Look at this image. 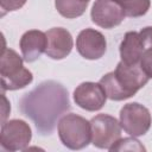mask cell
I'll return each instance as SVG.
<instances>
[{
	"label": "cell",
	"instance_id": "6da1fadb",
	"mask_svg": "<svg viewBox=\"0 0 152 152\" xmlns=\"http://www.w3.org/2000/svg\"><path fill=\"white\" fill-rule=\"evenodd\" d=\"M19 109L34 124L42 135H50L63 114L70 109L68 90L59 82L44 81L23 95Z\"/></svg>",
	"mask_w": 152,
	"mask_h": 152
},
{
	"label": "cell",
	"instance_id": "7a4b0ae2",
	"mask_svg": "<svg viewBox=\"0 0 152 152\" xmlns=\"http://www.w3.org/2000/svg\"><path fill=\"white\" fill-rule=\"evenodd\" d=\"M148 80L150 77L144 71L140 63L131 64L121 61L116 65V69L106 74L99 83L102 86L108 99L122 101L135 95Z\"/></svg>",
	"mask_w": 152,
	"mask_h": 152
},
{
	"label": "cell",
	"instance_id": "3957f363",
	"mask_svg": "<svg viewBox=\"0 0 152 152\" xmlns=\"http://www.w3.org/2000/svg\"><path fill=\"white\" fill-rule=\"evenodd\" d=\"M23 59L14 50L2 48L0 58L1 90H17L26 87L33 80L32 72L24 68Z\"/></svg>",
	"mask_w": 152,
	"mask_h": 152
},
{
	"label": "cell",
	"instance_id": "277c9868",
	"mask_svg": "<svg viewBox=\"0 0 152 152\" xmlns=\"http://www.w3.org/2000/svg\"><path fill=\"white\" fill-rule=\"evenodd\" d=\"M58 135L64 146L70 150H81L91 141L90 122L76 114H66L58 122Z\"/></svg>",
	"mask_w": 152,
	"mask_h": 152
},
{
	"label": "cell",
	"instance_id": "5b68a950",
	"mask_svg": "<svg viewBox=\"0 0 152 152\" xmlns=\"http://www.w3.org/2000/svg\"><path fill=\"white\" fill-rule=\"evenodd\" d=\"M91 142L99 148L109 150L121 138V125L114 116L99 114L90 120Z\"/></svg>",
	"mask_w": 152,
	"mask_h": 152
},
{
	"label": "cell",
	"instance_id": "8992f818",
	"mask_svg": "<svg viewBox=\"0 0 152 152\" xmlns=\"http://www.w3.org/2000/svg\"><path fill=\"white\" fill-rule=\"evenodd\" d=\"M152 124L150 110L138 102L125 104L120 110V125L132 137H140L148 132Z\"/></svg>",
	"mask_w": 152,
	"mask_h": 152
},
{
	"label": "cell",
	"instance_id": "52a82bcc",
	"mask_svg": "<svg viewBox=\"0 0 152 152\" xmlns=\"http://www.w3.org/2000/svg\"><path fill=\"white\" fill-rule=\"evenodd\" d=\"M32 132L24 120H10L4 122L0 133V145L6 151L25 150L30 144Z\"/></svg>",
	"mask_w": 152,
	"mask_h": 152
},
{
	"label": "cell",
	"instance_id": "ba28073f",
	"mask_svg": "<svg viewBox=\"0 0 152 152\" xmlns=\"http://www.w3.org/2000/svg\"><path fill=\"white\" fill-rule=\"evenodd\" d=\"M90 15L93 23L103 28H112L120 25L126 17L120 5L114 0H96Z\"/></svg>",
	"mask_w": 152,
	"mask_h": 152
},
{
	"label": "cell",
	"instance_id": "9c48e42d",
	"mask_svg": "<svg viewBox=\"0 0 152 152\" xmlns=\"http://www.w3.org/2000/svg\"><path fill=\"white\" fill-rule=\"evenodd\" d=\"M107 95L100 83L83 82L74 91V101L88 112L100 110L106 103Z\"/></svg>",
	"mask_w": 152,
	"mask_h": 152
},
{
	"label": "cell",
	"instance_id": "30bf717a",
	"mask_svg": "<svg viewBox=\"0 0 152 152\" xmlns=\"http://www.w3.org/2000/svg\"><path fill=\"white\" fill-rule=\"evenodd\" d=\"M107 48L104 36L93 28L82 30L76 39V49L78 53L86 59H99L101 58Z\"/></svg>",
	"mask_w": 152,
	"mask_h": 152
},
{
	"label": "cell",
	"instance_id": "8fae6325",
	"mask_svg": "<svg viewBox=\"0 0 152 152\" xmlns=\"http://www.w3.org/2000/svg\"><path fill=\"white\" fill-rule=\"evenodd\" d=\"M48 46L45 53L52 59H63L72 50V37L63 27H53L46 32Z\"/></svg>",
	"mask_w": 152,
	"mask_h": 152
},
{
	"label": "cell",
	"instance_id": "7c38bea8",
	"mask_svg": "<svg viewBox=\"0 0 152 152\" xmlns=\"http://www.w3.org/2000/svg\"><path fill=\"white\" fill-rule=\"evenodd\" d=\"M48 46L46 33L39 30H30L20 38V50L25 62L31 63L37 61Z\"/></svg>",
	"mask_w": 152,
	"mask_h": 152
},
{
	"label": "cell",
	"instance_id": "4fadbf2b",
	"mask_svg": "<svg viewBox=\"0 0 152 152\" xmlns=\"http://www.w3.org/2000/svg\"><path fill=\"white\" fill-rule=\"evenodd\" d=\"M144 51H145V45L139 32H135V31L127 32L120 44L121 61L131 64L140 63Z\"/></svg>",
	"mask_w": 152,
	"mask_h": 152
},
{
	"label": "cell",
	"instance_id": "5bb4252c",
	"mask_svg": "<svg viewBox=\"0 0 152 152\" xmlns=\"http://www.w3.org/2000/svg\"><path fill=\"white\" fill-rule=\"evenodd\" d=\"M88 4L89 1L86 0H55V6L58 13L69 19L81 17L84 13Z\"/></svg>",
	"mask_w": 152,
	"mask_h": 152
},
{
	"label": "cell",
	"instance_id": "9a60e30c",
	"mask_svg": "<svg viewBox=\"0 0 152 152\" xmlns=\"http://www.w3.org/2000/svg\"><path fill=\"white\" fill-rule=\"evenodd\" d=\"M120 5L126 17H141L151 6L150 0H114Z\"/></svg>",
	"mask_w": 152,
	"mask_h": 152
},
{
	"label": "cell",
	"instance_id": "2e32d148",
	"mask_svg": "<svg viewBox=\"0 0 152 152\" xmlns=\"http://www.w3.org/2000/svg\"><path fill=\"white\" fill-rule=\"evenodd\" d=\"M110 151H125V150H129V151H145V147L140 144V141H138L134 138H125V139H119L110 148Z\"/></svg>",
	"mask_w": 152,
	"mask_h": 152
},
{
	"label": "cell",
	"instance_id": "e0dca14e",
	"mask_svg": "<svg viewBox=\"0 0 152 152\" xmlns=\"http://www.w3.org/2000/svg\"><path fill=\"white\" fill-rule=\"evenodd\" d=\"M26 0H0V7L2 10V15L6 12H12L21 8Z\"/></svg>",
	"mask_w": 152,
	"mask_h": 152
},
{
	"label": "cell",
	"instance_id": "ac0fdd59",
	"mask_svg": "<svg viewBox=\"0 0 152 152\" xmlns=\"http://www.w3.org/2000/svg\"><path fill=\"white\" fill-rule=\"evenodd\" d=\"M140 65L150 78H152V48L147 49L140 59Z\"/></svg>",
	"mask_w": 152,
	"mask_h": 152
},
{
	"label": "cell",
	"instance_id": "d6986e66",
	"mask_svg": "<svg viewBox=\"0 0 152 152\" xmlns=\"http://www.w3.org/2000/svg\"><path fill=\"white\" fill-rule=\"evenodd\" d=\"M1 97H2V116H1V120H2V124L5 122V119L7 118V115L10 114V110H11V107L5 97V94L2 93L1 94Z\"/></svg>",
	"mask_w": 152,
	"mask_h": 152
},
{
	"label": "cell",
	"instance_id": "ffe728a7",
	"mask_svg": "<svg viewBox=\"0 0 152 152\" xmlns=\"http://www.w3.org/2000/svg\"><path fill=\"white\" fill-rule=\"evenodd\" d=\"M86 1H89V0H86Z\"/></svg>",
	"mask_w": 152,
	"mask_h": 152
}]
</instances>
